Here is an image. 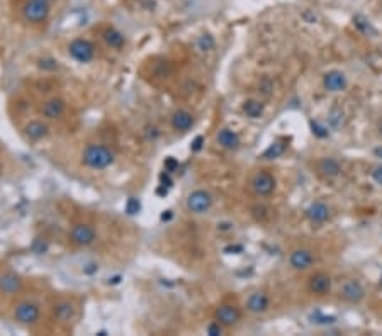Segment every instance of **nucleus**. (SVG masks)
Listing matches in <instances>:
<instances>
[{
    "instance_id": "f257e3e1",
    "label": "nucleus",
    "mask_w": 382,
    "mask_h": 336,
    "mask_svg": "<svg viewBox=\"0 0 382 336\" xmlns=\"http://www.w3.org/2000/svg\"><path fill=\"white\" fill-rule=\"evenodd\" d=\"M84 163L94 170H104L114 163V155L104 145H89L84 150Z\"/></svg>"
},
{
    "instance_id": "f03ea898",
    "label": "nucleus",
    "mask_w": 382,
    "mask_h": 336,
    "mask_svg": "<svg viewBox=\"0 0 382 336\" xmlns=\"http://www.w3.org/2000/svg\"><path fill=\"white\" fill-rule=\"evenodd\" d=\"M49 5L48 2H44V0H28L22 9L24 12V17L29 20V22H44L46 19H48L49 15Z\"/></svg>"
},
{
    "instance_id": "7ed1b4c3",
    "label": "nucleus",
    "mask_w": 382,
    "mask_h": 336,
    "mask_svg": "<svg viewBox=\"0 0 382 336\" xmlns=\"http://www.w3.org/2000/svg\"><path fill=\"white\" fill-rule=\"evenodd\" d=\"M68 51L71 54V58L80 61V63H89V61L94 60L95 54V48L90 41L87 39H73L68 46Z\"/></svg>"
},
{
    "instance_id": "20e7f679",
    "label": "nucleus",
    "mask_w": 382,
    "mask_h": 336,
    "mask_svg": "<svg viewBox=\"0 0 382 336\" xmlns=\"http://www.w3.org/2000/svg\"><path fill=\"white\" fill-rule=\"evenodd\" d=\"M39 316H41V311H39V305L34 304V302H28V300H24V302H19L15 305L14 309V318L19 321V323L22 324H34L39 321Z\"/></svg>"
},
{
    "instance_id": "39448f33",
    "label": "nucleus",
    "mask_w": 382,
    "mask_h": 336,
    "mask_svg": "<svg viewBox=\"0 0 382 336\" xmlns=\"http://www.w3.org/2000/svg\"><path fill=\"white\" fill-rule=\"evenodd\" d=\"M212 206L211 193L206 190H194L187 197V209L194 214H204L207 212Z\"/></svg>"
},
{
    "instance_id": "423d86ee",
    "label": "nucleus",
    "mask_w": 382,
    "mask_h": 336,
    "mask_svg": "<svg viewBox=\"0 0 382 336\" xmlns=\"http://www.w3.org/2000/svg\"><path fill=\"white\" fill-rule=\"evenodd\" d=\"M250 185L257 195H270L275 190V178L268 172H258L252 177Z\"/></svg>"
},
{
    "instance_id": "0eeeda50",
    "label": "nucleus",
    "mask_w": 382,
    "mask_h": 336,
    "mask_svg": "<svg viewBox=\"0 0 382 336\" xmlns=\"http://www.w3.org/2000/svg\"><path fill=\"white\" fill-rule=\"evenodd\" d=\"M70 239H71V243L78 244V246H89V244L95 241V229L92 228L90 224L78 222L71 228Z\"/></svg>"
},
{
    "instance_id": "6e6552de",
    "label": "nucleus",
    "mask_w": 382,
    "mask_h": 336,
    "mask_svg": "<svg viewBox=\"0 0 382 336\" xmlns=\"http://www.w3.org/2000/svg\"><path fill=\"white\" fill-rule=\"evenodd\" d=\"M340 295H341V299L346 300V302L357 304L365 297V289L359 280H348V282H345L343 285H341Z\"/></svg>"
},
{
    "instance_id": "1a4fd4ad",
    "label": "nucleus",
    "mask_w": 382,
    "mask_h": 336,
    "mask_svg": "<svg viewBox=\"0 0 382 336\" xmlns=\"http://www.w3.org/2000/svg\"><path fill=\"white\" fill-rule=\"evenodd\" d=\"M241 319V313L234 304H223L216 309V321L223 326H234Z\"/></svg>"
},
{
    "instance_id": "9d476101",
    "label": "nucleus",
    "mask_w": 382,
    "mask_h": 336,
    "mask_svg": "<svg viewBox=\"0 0 382 336\" xmlns=\"http://www.w3.org/2000/svg\"><path fill=\"white\" fill-rule=\"evenodd\" d=\"M289 263H290V267L295 270H306L314 263V255L308 248H297L290 253Z\"/></svg>"
},
{
    "instance_id": "9b49d317",
    "label": "nucleus",
    "mask_w": 382,
    "mask_h": 336,
    "mask_svg": "<svg viewBox=\"0 0 382 336\" xmlns=\"http://www.w3.org/2000/svg\"><path fill=\"white\" fill-rule=\"evenodd\" d=\"M323 85L330 92H341L346 89V76L338 70H331L323 76Z\"/></svg>"
},
{
    "instance_id": "f8f14e48",
    "label": "nucleus",
    "mask_w": 382,
    "mask_h": 336,
    "mask_svg": "<svg viewBox=\"0 0 382 336\" xmlns=\"http://www.w3.org/2000/svg\"><path fill=\"white\" fill-rule=\"evenodd\" d=\"M309 290L316 295H326L331 290L330 275H326L323 272L314 273L313 277L309 278Z\"/></svg>"
},
{
    "instance_id": "ddd939ff",
    "label": "nucleus",
    "mask_w": 382,
    "mask_h": 336,
    "mask_svg": "<svg viewBox=\"0 0 382 336\" xmlns=\"http://www.w3.org/2000/svg\"><path fill=\"white\" fill-rule=\"evenodd\" d=\"M306 216H308L311 222H318V224L326 222L330 219V207L321 201L313 202L308 209H306Z\"/></svg>"
},
{
    "instance_id": "4468645a",
    "label": "nucleus",
    "mask_w": 382,
    "mask_h": 336,
    "mask_svg": "<svg viewBox=\"0 0 382 336\" xmlns=\"http://www.w3.org/2000/svg\"><path fill=\"white\" fill-rule=\"evenodd\" d=\"M270 305V299L267 294L263 292H253L250 294V297L247 299V309L253 314H260L265 313Z\"/></svg>"
},
{
    "instance_id": "2eb2a0df",
    "label": "nucleus",
    "mask_w": 382,
    "mask_h": 336,
    "mask_svg": "<svg viewBox=\"0 0 382 336\" xmlns=\"http://www.w3.org/2000/svg\"><path fill=\"white\" fill-rule=\"evenodd\" d=\"M20 287H22V280H20L15 273L7 272V273L0 275V290H2L4 294H7V295L17 294Z\"/></svg>"
},
{
    "instance_id": "dca6fc26",
    "label": "nucleus",
    "mask_w": 382,
    "mask_h": 336,
    "mask_svg": "<svg viewBox=\"0 0 382 336\" xmlns=\"http://www.w3.org/2000/svg\"><path fill=\"white\" fill-rule=\"evenodd\" d=\"M172 126L177 131H188L194 126V116L187 110H175L172 116Z\"/></svg>"
},
{
    "instance_id": "f3484780",
    "label": "nucleus",
    "mask_w": 382,
    "mask_h": 336,
    "mask_svg": "<svg viewBox=\"0 0 382 336\" xmlns=\"http://www.w3.org/2000/svg\"><path fill=\"white\" fill-rule=\"evenodd\" d=\"M318 170L323 177L335 178L341 173V166H340L338 160L328 156V158H321V160L318 161Z\"/></svg>"
},
{
    "instance_id": "a211bd4d",
    "label": "nucleus",
    "mask_w": 382,
    "mask_h": 336,
    "mask_svg": "<svg viewBox=\"0 0 382 336\" xmlns=\"http://www.w3.org/2000/svg\"><path fill=\"white\" fill-rule=\"evenodd\" d=\"M216 139L219 143V146H223L224 150H236L239 146V136L233 129H229V127H224V129L219 131Z\"/></svg>"
},
{
    "instance_id": "6ab92c4d",
    "label": "nucleus",
    "mask_w": 382,
    "mask_h": 336,
    "mask_svg": "<svg viewBox=\"0 0 382 336\" xmlns=\"http://www.w3.org/2000/svg\"><path fill=\"white\" fill-rule=\"evenodd\" d=\"M65 109H66L65 100L56 97V99H51V100L46 102L41 110H43V116L46 117V119H56V117H60L61 114H63Z\"/></svg>"
},
{
    "instance_id": "aec40b11",
    "label": "nucleus",
    "mask_w": 382,
    "mask_h": 336,
    "mask_svg": "<svg viewBox=\"0 0 382 336\" xmlns=\"http://www.w3.org/2000/svg\"><path fill=\"white\" fill-rule=\"evenodd\" d=\"M53 313H54V318L58 321H61V323H68V321L73 319L75 307H73V304L68 302V300H61V302L54 304Z\"/></svg>"
},
{
    "instance_id": "412c9836",
    "label": "nucleus",
    "mask_w": 382,
    "mask_h": 336,
    "mask_svg": "<svg viewBox=\"0 0 382 336\" xmlns=\"http://www.w3.org/2000/svg\"><path fill=\"white\" fill-rule=\"evenodd\" d=\"M25 136L33 141H39L48 134V126L41 121H31L28 126H25Z\"/></svg>"
},
{
    "instance_id": "4be33fe9",
    "label": "nucleus",
    "mask_w": 382,
    "mask_h": 336,
    "mask_svg": "<svg viewBox=\"0 0 382 336\" xmlns=\"http://www.w3.org/2000/svg\"><path fill=\"white\" fill-rule=\"evenodd\" d=\"M104 41L111 46V48H114V49H121L122 46L126 44L124 34H122L121 31L114 29V27H109V29L104 31Z\"/></svg>"
},
{
    "instance_id": "5701e85b",
    "label": "nucleus",
    "mask_w": 382,
    "mask_h": 336,
    "mask_svg": "<svg viewBox=\"0 0 382 336\" xmlns=\"http://www.w3.org/2000/svg\"><path fill=\"white\" fill-rule=\"evenodd\" d=\"M263 109H265V105L260 100H255V99L247 100L243 105V112L250 117V119H258V117H262Z\"/></svg>"
},
{
    "instance_id": "b1692460",
    "label": "nucleus",
    "mask_w": 382,
    "mask_h": 336,
    "mask_svg": "<svg viewBox=\"0 0 382 336\" xmlns=\"http://www.w3.org/2000/svg\"><path fill=\"white\" fill-rule=\"evenodd\" d=\"M285 151V145H282V143H272L267 150L263 151L262 158H265V160H274V158H279L280 155H284Z\"/></svg>"
},
{
    "instance_id": "393cba45",
    "label": "nucleus",
    "mask_w": 382,
    "mask_h": 336,
    "mask_svg": "<svg viewBox=\"0 0 382 336\" xmlns=\"http://www.w3.org/2000/svg\"><path fill=\"white\" fill-rule=\"evenodd\" d=\"M353 22H355L357 29H359L360 33H364V34H367V36L375 34V29L372 27L370 20H367V19L364 17V15H355V17H353Z\"/></svg>"
},
{
    "instance_id": "a878e982",
    "label": "nucleus",
    "mask_w": 382,
    "mask_h": 336,
    "mask_svg": "<svg viewBox=\"0 0 382 336\" xmlns=\"http://www.w3.org/2000/svg\"><path fill=\"white\" fill-rule=\"evenodd\" d=\"M214 38L211 34H202L201 38L197 39V48L201 51H211L214 49Z\"/></svg>"
},
{
    "instance_id": "bb28decb",
    "label": "nucleus",
    "mask_w": 382,
    "mask_h": 336,
    "mask_svg": "<svg viewBox=\"0 0 382 336\" xmlns=\"http://www.w3.org/2000/svg\"><path fill=\"white\" fill-rule=\"evenodd\" d=\"M311 129H313V134L318 137H326L328 136V127L321 124L319 121H311Z\"/></svg>"
},
{
    "instance_id": "cd10ccee",
    "label": "nucleus",
    "mask_w": 382,
    "mask_h": 336,
    "mask_svg": "<svg viewBox=\"0 0 382 336\" xmlns=\"http://www.w3.org/2000/svg\"><path fill=\"white\" fill-rule=\"evenodd\" d=\"M140 209H141V204H140V201L138 199H129L127 201V204H126V212L127 214H131V216H134V214H138L140 212Z\"/></svg>"
},
{
    "instance_id": "c85d7f7f",
    "label": "nucleus",
    "mask_w": 382,
    "mask_h": 336,
    "mask_svg": "<svg viewBox=\"0 0 382 336\" xmlns=\"http://www.w3.org/2000/svg\"><path fill=\"white\" fill-rule=\"evenodd\" d=\"M206 333L209 336H219V334H223V324L217 323V321H214V323H209L207 328H206Z\"/></svg>"
},
{
    "instance_id": "c756f323",
    "label": "nucleus",
    "mask_w": 382,
    "mask_h": 336,
    "mask_svg": "<svg viewBox=\"0 0 382 336\" xmlns=\"http://www.w3.org/2000/svg\"><path fill=\"white\" fill-rule=\"evenodd\" d=\"M33 251L36 253V255H43V253H46L48 251V243L46 241H43V239H34L33 241Z\"/></svg>"
},
{
    "instance_id": "7c9ffc66",
    "label": "nucleus",
    "mask_w": 382,
    "mask_h": 336,
    "mask_svg": "<svg viewBox=\"0 0 382 336\" xmlns=\"http://www.w3.org/2000/svg\"><path fill=\"white\" fill-rule=\"evenodd\" d=\"M372 178H374L379 185H382V165H377L374 170H372Z\"/></svg>"
},
{
    "instance_id": "2f4dec72",
    "label": "nucleus",
    "mask_w": 382,
    "mask_h": 336,
    "mask_svg": "<svg viewBox=\"0 0 382 336\" xmlns=\"http://www.w3.org/2000/svg\"><path fill=\"white\" fill-rule=\"evenodd\" d=\"M177 166H178V163H177L175 158H172V156H170V158H167V160H165V170H167L168 173L175 170Z\"/></svg>"
},
{
    "instance_id": "473e14b6",
    "label": "nucleus",
    "mask_w": 382,
    "mask_h": 336,
    "mask_svg": "<svg viewBox=\"0 0 382 336\" xmlns=\"http://www.w3.org/2000/svg\"><path fill=\"white\" fill-rule=\"evenodd\" d=\"M340 117H343V112L338 110V116H335V109H333V110H331V114H330V122L335 127H340Z\"/></svg>"
},
{
    "instance_id": "72a5a7b5",
    "label": "nucleus",
    "mask_w": 382,
    "mask_h": 336,
    "mask_svg": "<svg viewBox=\"0 0 382 336\" xmlns=\"http://www.w3.org/2000/svg\"><path fill=\"white\" fill-rule=\"evenodd\" d=\"M202 143H204V137L202 136H197L196 139H194V143H192V151H199L202 148Z\"/></svg>"
},
{
    "instance_id": "f704fd0d",
    "label": "nucleus",
    "mask_w": 382,
    "mask_h": 336,
    "mask_svg": "<svg viewBox=\"0 0 382 336\" xmlns=\"http://www.w3.org/2000/svg\"><path fill=\"white\" fill-rule=\"evenodd\" d=\"M161 219H163V221H168V219H172V211L163 212V214H161Z\"/></svg>"
},
{
    "instance_id": "c9c22d12",
    "label": "nucleus",
    "mask_w": 382,
    "mask_h": 336,
    "mask_svg": "<svg viewBox=\"0 0 382 336\" xmlns=\"http://www.w3.org/2000/svg\"><path fill=\"white\" fill-rule=\"evenodd\" d=\"M374 153H375V156H377V158H382V146L375 148V150H374Z\"/></svg>"
},
{
    "instance_id": "e433bc0d",
    "label": "nucleus",
    "mask_w": 382,
    "mask_h": 336,
    "mask_svg": "<svg viewBox=\"0 0 382 336\" xmlns=\"http://www.w3.org/2000/svg\"><path fill=\"white\" fill-rule=\"evenodd\" d=\"M379 132H380V136H382V122H380V126H379Z\"/></svg>"
},
{
    "instance_id": "4c0bfd02",
    "label": "nucleus",
    "mask_w": 382,
    "mask_h": 336,
    "mask_svg": "<svg viewBox=\"0 0 382 336\" xmlns=\"http://www.w3.org/2000/svg\"><path fill=\"white\" fill-rule=\"evenodd\" d=\"M44 2H48V4H53V0H44Z\"/></svg>"
},
{
    "instance_id": "58836bf2",
    "label": "nucleus",
    "mask_w": 382,
    "mask_h": 336,
    "mask_svg": "<svg viewBox=\"0 0 382 336\" xmlns=\"http://www.w3.org/2000/svg\"><path fill=\"white\" fill-rule=\"evenodd\" d=\"M380 284H382V275H380Z\"/></svg>"
}]
</instances>
